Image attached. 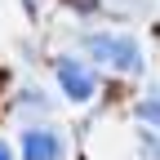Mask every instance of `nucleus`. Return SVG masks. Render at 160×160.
<instances>
[{
    "mask_svg": "<svg viewBox=\"0 0 160 160\" xmlns=\"http://www.w3.org/2000/svg\"><path fill=\"white\" fill-rule=\"evenodd\" d=\"M85 49H89L93 62H102L111 71H125V76L142 71V49H138L133 36H107V31H98V36L85 40Z\"/></svg>",
    "mask_w": 160,
    "mask_h": 160,
    "instance_id": "f257e3e1",
    "label": "nucleus"
},
{
    "mask_svg": "<svg viewBox=\"0 0 160 160\" xmlns=\"http://www.w3.org/2000/svg\"><path fill=\"white\" fill-rule=\"evenodd\" d=\"M58 85H62V93L71 102H89L98 93V76L85 62H76V58H58Z\"/></svg>",
    "mask_w": 160,
    "mask_h": 160,
    "instance_id": "f03ea898",
    "label": "nucleus"
},
{
    "mask_svg": "<svg viewBox=\"0 0 160 160\" xmlns=\"http://www.w3.org/2000/svg\"><path fill=\"white\" fill-rule=\"evenodd\" d=\"M67 142L58 129H27L22 133V160H62Z\"/></svg>",
    "mask_w": 160,
    "mask_h": 160,
    "instance_id": "7ed1b4c3",
    "label": "nucleus"
},
{
    "mask_svg": "<svg viewBox=\"0 0 160 160\" xmlns=\"http://www.w3.org/2000/svg\"><path fill=\"white\" fill-rule=\"evenodd\" d=\"M138 116H142L147 125H160V93H151V98H142V102H138Z\"/></svg>",
    "mask_w": 160,
    "mask_h": 160,
    "instance_id": "20e7f679",
    "label": "nucleus"
},
{
    "mask_svg": "<svg viewBox=\"0 0 160 160\" xmlns=\"http://www.w3.org/2000/svg\"><path fill=\"white\" fill-rule=\"evenodd\" d=\"M142 151L151 160H160V133H142Z\"/></svg>",
    "mask_w": 160,
    "mask_h": 160,
    "instance_id": "39448f33",
    "label": "nucleus"
},
{
    "mask_svg": "<svg viewBox=\"0 0 160 160\" xmlns=\"http://www.w3.org/2000/svg\"><path fill=\"white\" fill-rule=\"evenodd\" d=\"M22 107H27V111H36V107L45 111V107H49V98H45V93H22Z\"/></svg>",
    "mask_w": 160,
    "mask_h": 160,
    "instance_id": "423d86ee",
    "label": "nucleus"
},
{
    "mask_svg": "<svg viewBox=\"0 0 160 160\" xmlns=\"http://www.w3.org/2000/svg\"><path fill=\"white\" fill-rule=\"evenodd\" d=\"M0 160H13V156H9V147H5V142H0Z\"/></svg>",
    "mask_w": 160,
    "mask_h": 160,
    "instance_id": "0eeeda50",
    "label": "nucleus"
}]
</instances>
